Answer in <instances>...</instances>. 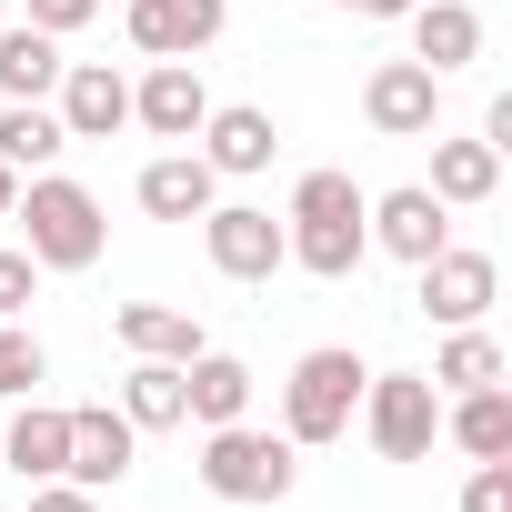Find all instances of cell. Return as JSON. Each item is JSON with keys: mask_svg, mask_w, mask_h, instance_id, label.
<instances>
[{"mask_svg": "<svg viewBox=\"0 0 512 512\" xmlns=\"http://www.w3.org/2000/svg\"><path fill=\"white\" fill-rule=\"evenodd\" d=\"M61 71H71V61H61L51 31H31V21L11 31V21H0V101H51Z\"/></svg>", "mask_w": 512, "mask_h": 512, "instance_id": "d6986e66", "label": "cell"}, {"mask_svg": "<svg viewBox=\"0 0 512 512\" xmlns=\"http://www.w3.org/2000/svg\"><path fill=\"white\" fill-rule=\"evenodd\" d=\"M362 352H342V342H322V352H302L292 362V382H282V442L292 452H322V442H342L352 432V412H362Z\"/></svg>", "mask_w": 512, "mask_h": 512, "instance_id": "7a4b0ae2", "label": "cell"}, {"mask_svg": "<svg viewBox=\"0 0 512 512\" xmlns=\"http://www.w3.org/2000/svg\"><path fill=\"white\" fill-rule=\"evenodd\" d=\"M362 432H372L382 462H422L432 432H442V392H432V372H372V382H362Z\"/></svg>", "mask_w": 512, "mask_h": 512, "instance_id": "277c9868", "label": "cell"}, {"mask_svg": "<svg viewBox=\"0 0 512 512\" xmlns=\"http://www.w3.org/2000/svg\"><path fill=\"white\" fill-rule=\"evenodd\" d=\"M362 231H372V251H392V262H432V251L452 241V211L412 181V191H382V201H362Z\"/></svg>", "mask_w": 512, "mask_h": 512, "instance_id": "52a82bcc", "label": "cell"}, {"mask_svg": "<svg viewBox=\"0 0 512 512\" xmlns=\"http://www.w3.org/2000/svg\"><path fill=\"white\" fill-rule=\"evenodd\" d=\"M91 21H101V0H31V31H51V41H71Z\"/></svg>", "mask_w": 512, "mask_h": 512, "instance_id": "83f0119b", "label": "cell"}, {"mask_svg": "<svg viewBox=\"0 0 512 512\" xmlns=\"http://www.w3.org/2000/svg\"><path fill=\"white\" fill-rule=\"evenodd\" d=\"M492 292H502V262H492V251H452V241H442L432 262H422V292H412V302H422L442 332H462V322L492 312Z\"/></svg>", "mask_w": 512, "mask_h": 512, "instance_id": "8992f818", "label": "cell"}, {"mask_svg": "<svg viewBox=\"0 0 512 512\" xmlns=\"http://www.w3.org/2000/svg\"><path fill=\"white\" fill-rule=\"evenodd\" d=\"M362 121H372L382 141H422V131L442 121V81H432L422 61H382V71L362 81Z\"/></svg>", "mask_w": 512, "mask_h": 512, "instance_id": "9c48e42d", "label": "cell"}, {"mask_svg": "<svg viewBox=\"0 0 512 512\" xmlns=\"http://www.w3.org/2000/svg\"><path fill=\"white\" fill-rule=\"evenodd\" d=\"M0 462H11L21 482H61V462H71V412L21 402V422H11V442H0Z\"/></svg>", "mask_w": 512, "mask_h": 512, "instance_id": "ffe728a7", "label": "cell"}, {"mask_svg": "<svg viewBox=\"0 0 512 512\" xmlns=\"http://www.w3.org/2000/svg\"><path fill=\"white\" fill-rule=\"evenodd\" d=\"M462 512H512V452H502V462H472V482H462Z\"/></svg>", "mask_w": 512, "mask_h": 512, "instance_id": "4316f807", "label": "cell"}, {"mask_svg": "<svg viewBox=\"0 0 512 512\" xmlns=\"http://www.w3.org/2000/svg\"><path fill=\"white\" fill-rule=\"evenodd\" d=\"M201 251H211V272H221V282H272V272L292 262L282 221H272V211H251V201H211V211H201Z\"/></svg>", "mask_w": 512, "mask_h": 512, "instance_id": "5b68a950", "label": "cell"}, {"mask_svg": "<svg viewBox=\"0 0 512 512\" xmlns=\"http://www.w3.org/2000/svg\"><path fill=\"white\" fill-rule=\"evenodd\" d=\"M31 512H101V492H81V482H31Z\"/></svg>", "mask_w": 512, "mask_h": 512, "instance_id": "f1b7e54d", "label": "cell"}, {"mask_svg": "<svg viewBox=\"0 0 512 512\" xmlns=\"http://www.w3.org/2000/svg\"><path fill=\"white\" fill-rule=\"evenodd\" d=\"M211 201H221V171H211L201 151H161V161L141 171V211H151V221H201Z\"/></svg>", "mask_w": 512, "mask_h": 512, "instance_id": "9a60e30c", "label": "cell"}, {"mask_svg": "<svg viewBox=\"0 0 512 512\" xmlns=\"http://www.w3.org/2000/svg\"><path fill=\"white\" fill-rule=\"evenodd\" d=\"M442 432H452L472 462H502V452H512V392H502V382H492V392H452Z\"/></svg>", "mask_w": 512, "mask_h": 512, "instance_id": "44dd1931", "label": "cell"}, {"mask_svg": "<svg viewBox=\"0 0 512 512\" xmlns=\"http://www.w3.org/2000/svg\"><path fill=\"white\" fill-rule=\"evenodd\" d=\"M61 131H71V141L131 131V81H121L111 61H71V71H61Z\"/></svg>", "mask_w": 512, "mask_h": 512, "instance_id": "5bb4252c", "label": "cell"}, {"mask_svg": "<svg viewBox=\"0 0 512 512\" xmlns=\"http://www.w3.org/2000/svg\"><path fill=\"white\" fill-rule=\"evenodd\" d=\"M201 492L211 502H292V482H302V452L282 442V432H251V422H211V442H201Z\"/></svg>", "mask_w": 512, "mask_h": 512, "instance_id": "3957f363", "label": "cell"}, {"mask_svg": "<svg viewBox=\"0 0 512 512\" xmlns=\"http://www.w3.org/2000/svg\"><path fill=\"white\" fill-rule=\"evenodd\" d=\"M191 141H201V161H211L221 181H251V171H272V151H282V121H272L262 101H231V111H211Z\"/></svg>", "mask_w": 512, "mask_h": 512, "instance_id": "7c38bea8", "label": "cell"}, {"mask_svg": "<svg viewBox=\"0 0 512 512\" xmlns=\"http://www.w3.org/2000/svg\"><path fill=\"white\" fill-rule=\"evenodd\" d=\"M111 332H121V352H141V362H191V352H211L181 302H121Z\"/></svg>", "mask_w": 512, "mask_h": 512, "instance_id": "2e32d148", "label": "cell"}, {"mask_svg": "<svg viewBox=\"0 0 512 512\" xmlns=\"http://www.w3.org/2000/svg\"><path fill=\"white\" fill-rule=\"evenodd\" d=\"M181 402H191L201 432H211V422H241V412H251V362H231V352H191V362H181Z\"/></svg>", "mask_w": 512, "mask_h": 512, "instance_id": "ac0fdd59", "label": "cell"}, {"mask_svg": "<svg viewBox=\"0 0 512 512\" xmlns=\"http://www.w3.org/2000/svg\"><path fill=\"white\" fill-rule=\"evenodd\" d=\"M121 412H131V432H171V422H191V402H181V362H141V352H131Z\"/></svg>", "mask_w": 512, "mask_h": 512, "instance_id": "603a6c76", "label": "cell"}, {"mask_svg": "<svg viewBox=\"0 0 512 512\" xmlns=\"http://www.w3.org/2000/svg\"><path fill=\"white\" fill-rule=\"evenodd\" d=\"M221 21H231V0H131V51L191 61V51L221 41Z\"/></svg>", "mask_w": 512, "mask_h": 512, "instance_id": "8fae6325", "label": "cell"}, {"mask_svg": "<svg viewBox=\"0 0 512 512\" xmlns=\"http://www.w3.org/2000/svg\"><path fill=\"white\" fill-rule=\"evenodd\" d=\"M131 121H141L151 141H181V151H191V131L211 121V91H201V71H191V61H151V71L131 81Z\"/></svg>", "mask_w": 512, "mask_h": 512, "instance_id": "ba28073f", "label": "cell"}, {"mask_svg": "<svg viewBox=\"0 0 512 512\" xmlns=\"http://www.w3.org/2000/svg\"><path fill=\"white\" fill-rule=\"evenodd\" d=\"M442 211H472V201H492L502 191V151L492 141H432V181H422Z\"/></svg>", "mask_w": 512, "mask_h": 512, "instance_id": "e0dca14e", "label": "cell"}, {"mask_svg": "<svg viewBox=\"0 0 512 512\" xmlns=\"http://www.w3.org/2000/svg\"><path fill=\"white\" fill-rule=\"evenodd\" d=\"M402 21H412V61L432 81H452V71L482 61V11H472V0H412Z\"/></svg>", "mask_w": 512, "mask_h": 512, "instance_id": "4fadbf2b", "label": "cell"}, {"mask_svg": "<svg viewBox=\"0 0 512 512\" xmlns=\"http://www.w3.org/2000/svg\"><path fill=\"white\" fill-rule=\"evenodd\" d=\"M31 292H41V262H31V251H0V322H21Z\"/></svg>", "mask_w": 512, "mask_h": 512, "instance_id": "484cf974", "label": "cell"}, {"mask_svg": "<svg viewBox=\"0 0 512 512\" xmlns=\"http://www.w3.org/2000/svg\"><path fill=\"white\" fill-rule=\"evenodd\" d=\"M492 382H502V342L482 322H462L442 342V362H432V392H492Z\"/></svg>", "mask_w": 512, "mask_h": 512, "instance_id": "cb8c5ba5", "label": "cell"}, {"mask_svg": "<svg viewBox=\"0 0 512 512\" xmlns=\"http://www.w3.org/2000/svg\"><path fill=\"white\" fill-rule=\"evenodd\" d=\"M61 151H71L61 111H41V101H11V111H0V161H11L21 181H31V171H51Z\"/></svg>", "mask_w": 512, "mask_h": 512, "instance_id": "7402d4cb", "label": "cell"}, {"mask_svg": "<svg viewBox=\"0 0 512 512\" xmlns=\"http://www.w3.org/2000/svg\"><path fill=\"white\" fill-rule=\"evenodd\" d=\"M131 452H141L131 412H111V402H81V412H71V462H61V482H81V492H111V482L131 472Z\"/></svg>", "mask_w": 512, "mask_h": 512, "instance_id": "30bf717a", "label": "cell"}, {"mask_svg": "<svg viewBox=\"0 0 512 512\" xmlns=\"http://www.w3.org/2000/svg\"><path fill=\"white\" fill-rule=\"evenodd\" d=\"M41 372H51V362H41V342H31L21 322H0V402H31V392H41Z\"/></svg>", "mask_w": 512, "mask_h": 512, "instance_id": "d4e9b609", "label": "cell"}, {"mask_svg": "<svg viewBox=\"0 0 512 512\" xmlns=\"http://www.w3.org/2000/svg\"><path fill=\"white\" fill-rule=\"evenodd\" d=\"M352 11H372V21H402V11H412V0H352Z\"/></svg>", "mask_w": 512, "mask_h": 512, "instance_id": "4dcf8cb0", "label": "cell"}, {"mask_svg": "<svg viewBox=\"0 0 512 512\" xmlns=\"http://www.w3.org/2000/svg\"><path fill=\"white\" fill-rule=\"evenodd\" d=\"M11 201H21V171H11V161H0V221H11Z\"/></svg>", "mask_w": 512, "mask_h": 512, "instance_id": "f546056e", "label": "cell"}, {"mask_svg": "<svg viewBox=\"0 0 512 512\" xmlns=\"http://www.w3.org/2000/svg\"><path fill=\"white\" fill-rule=\"evenodd\" d=\"M11 221H21V251H31L41 272H91V262H101V241H111L101 201H91L81 181H61V171H31L21 201H11Z\"/></svg>", "mask_w": 512, "mask_h": 512, "instance_id": "6da1fadb", "label": "cell"}]
</instances>
